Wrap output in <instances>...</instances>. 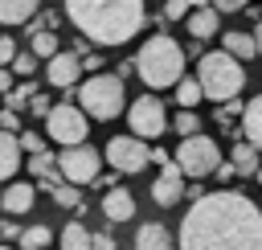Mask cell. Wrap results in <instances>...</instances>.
Wrapping results in <instances>:
<instances>
[{"instance_id": "6da1fadb", "label": "cell", "mask_w": 262, "mask_h": 250, "mask_svg": "<svg viewBox=\"0 0 262 250\" xmlns=\"http://www.w3.org/2000/svg\"><path fill=\"white\" fill-rule=\"evenodd\" d=\"M180 250H262V205L246 193H205L180 217Z\"/></svg>"}, {"instance_id": "7a4b0ae2", "label": "cell", "mask_w": 262, "mask_h": 250, "mask_svg": "<svg viewBox=\"0 0 262 250\" xmlns=\"http://www.w3.org/2000/svg\"><path fill=\"white\" fill-rule=\"evenodd\" d=\"M66 16L94 45H127L143 29L147 8L143 0H66Z\"/></svg>"}, {"instance_id": "3957f363", "label": "cell", "mask_w": 262, "mask_h": 250, "mask_svg": "<svg viewBox=\"0 0 262 250\" xmlns=\"http://www.w3.org/2000/svg\"><path fill=\"white\" fill-rule=\"evenodd\" d=\"M184 49L180 41H172L168 33H156L143 41V49L135 53V74L143 78V86L160 90V86H176L184 78Z\"/></svg>"}, {"instance_id": "277c9868", "label": "cell", "mask_w": 262, "mask_h": 250, "mask_svg": "<svg viewBox=\"0 0 262 250\" xmlns=\"http://www.w3.org/2000/svg\"><path fill=\"white\" fill-rule=\"evenodd\" d=\"M196 82L205 90V98L213 102H233L246 86V70L233 53L217 49V53H201V66H196Z\"/></svg>"}, {"instance_id": "5b68a950", "label": "cell", "mask_w": 262, "mask_h": 250, "mask_svg": "<svg viewBox=\"0 0 262 250\" xmlns=\"http://www.w3.org/2000/svg\"><path fill=\"white\" fill-rule=\"evenodd\" d=\"M78 107H82L90 119H119L123 107H127L123 78H119V74H90V78L78 86Z\"/></svg>"}, {"instance_id": "8992f818", "label": "cell", "mask_w": 262, "mask_h": 250, "mask_svg": "<svg viewBox=\"0 0 262 250\" xmlns=\"http://www.w3.org/2000/svg\"><path fill=\"white\" fill-rule=\"evenodd\" d=\"M45 135L61 148H78V143H90V115L74 102H57L49 115H45Z\"/></svg>"}, {"instance_id": "52a82bcc", "label": "cell", "mask_w": 262, "mask_h": 250, "mask_svg": "<svg viewBox=\"0 0 262 250\" xmlns=\"http://www.w3.org/2000/svg\"><path fill=\"white\" fill-rule=\"evenodd\" d=\"M172 160L180 164L184 176H209V172L221 168V148H217L213 135H188V139H180Z\"/></svg>"}, {"instance_id": "ba28073f", "label": "cell", "mask_w": 262, "mask_h": 250, "mask_svg": "<svg viewBox=\"0 0 262 250\" xmlns=\"http://www.w3.org/2000/svg\"><path fill=\"white\" fill-rule=\"evenodd\" d=\"M57 172L66 176V184H94L102 172V152L94 143H78V148H61L57 152Z\"/></svg>"}, {"instance_id": "9c48e42d", "label": "cell", "mask_w": 262, "mask_h": 250, "mask_svg": "<svg viewBox=\"0 0 262 250\" xmlns=\"http://www.w3.org/2000/svg\"><path fill=\"white\" fill-rule=\"evenodd\" d=\"M127 123H131V135H139V139H160L164 127H168L164 102H160L156 94H139V98L127 107Z\"/></svg>"}, {"instance_id": "30bf717a", "label": "cell", "mask_w": 262, "mask_h": 250, "mask_svg": "<svg viewBox=\"0 0 262 250\" xmlns=\"http://www.w3.org/2000/svg\"><path fill=\"white\" fill-rule=\"evenodd\" d=\"M102 156H106V160H111V168H115V172H123V176L143 172V168H147V160H151L147 139H139V135H115V139L102 148Z\"/></svg>"}, {"instance_id": "8fae6325", "label": "cell", "mask_w": 262, "mask_h": 250, "mask_svg": "<svg viewBox=\"0 0 262 250\" xmlns=\"http://www.w3.org/2000/svg\"><path fill=\"white\" fill-rule=\"evenodd\" d=\"M45 78L53 90H78V78H82V61L74 53H53L49 66H45Z\"/></svg>"}, {"instance_id": "7c38bea8", "label": "cell", "mask_w": 262, "mask_h": 250, "mask_svg": "<svg viewBox=\"0 0 262 250\" xmlns=\"http://www.w3.org/2000/svg\"><path fill=\"white\" fill-rule=\"evenodd\" d=\"M184 189H188V184H184V172H180V164L172 160V164H164V168H160V176H156V184H151V201L168 209V205H176V201H180V193H184Z\"/></svg>"}, {"instance_id": "4fadbf2b", "label": "cell", "mask_w": 262, "mask_h": 250, "mask_svg": "<svg viewBox=\"0 0 262 250\" xmlns=\"http://www.w3.org/2000/svg\"><path fill=\"white\" fill-rule=\"evenodd\" d=\"M102 217H106L111 225H119V221H131V217H135V197H131L123 184L106 189V193H102Z\"/></svg>"}, {"instance_id": "5bb4252c", "label": "cell", "mask_w": 262, "mask_h": 250, "mask_svg": "<svg viewBox=\"0 0 262 250\" xmlns=\"http://www.w3.org/2000/svg\"><path fill=\"white\" fill-rule=\"evenodd\" d=\"M184 25H188V33H192V41H209L217 29H221V12L209 4V8H192L188 16H184Z\"/></svg>"}, {"instance_id": "9a60e30c", "label": "cell", "mask_w": 262, "mask_h": 250, "mask_svg": "<svg viewBox=\"0 0 262 250\" xmlns=\"http://www.w3.org/2000/svg\"><path fill=\"white\" fill-rule=\"evenodd\" d=\"M135 250H176V238L168 234V225L147 221V225L135 230Z\"/></svg>"}, {"instance_id": "2e32d148", "label": "cell", "mask_w": 262, "mask_h": 250, "mask_svg": "<svg viewBox=\"0 0 262 250\" xmlns=\"http://www.w3.org/2000/svg\"><path fill=\"white\" fill-rule=\"evenodd\" d=\"M20 168V139L12 131H0V180H12Z\"/></svg>"}, {"instance_id": "e0dca14e", "label": "cell", "mask_w": 262, "mask_h": 250, "mask_svg": "<svg viewBox=\"0 0 262 250\" xmlns=\"http://www.w3.org/2000/svg\"><path fill=\"white\" fill-rule=\"evenodd\" d=\"M221 49L233 53L237 61H242V57H246V61L258 57V41H254V33H242V29H229V33L221 37Z\"/></svg>"}, {"instance_id": "ac0fdd59", "label": "cell", "mask_w": 262, "mask_h": 250, "mask_svg": "<svg viewBox=\"0 0 262 250\" xmlns=\"http://www.w3.org/2000/svg\"><path fill=\"white\" fill-rule=\"evenodd\" d=\"M33 184H25V180H16V184H8L4 189V197H0V205H4V213H29L33 209Z\"/></svg>"}, {"instance_id": "d6986e66", "label": "cell", "mask_w": 262, "mask_h": 250, "mask_svg": "<svg viewBox=\"0 0 262 250\" xmlns=\"http://www.w3.org/2000/svg\"><path fill=\"white\" fill-rule=\"evenodd\" d=\"M229 164L237 168V172H246V176H254L258 168H262V152L250 143V139H242V143H233V152H229Z\"/></svg>"}, {"instance_id": "ffe728a7", "label": "cell", "mask_w": 262, "mask_h": 250, "mask_svg": "<svg viewBox=\"0 0 262 250\" xmlns=\"http://www.w3.org/2000/svg\"><path fill=\"white\" fill-rule=\"evenodd\" d=\"M242 131H246V139L262 152V94L246 102V111H242Z\"/></svg>"}, {"instance_id": "44dd1931", "label": "cell", "mask_w": 262, "mask_h": 250, "mask_svg": "<svg viewBox=\"0 0 262 250\" xmlns=\"http://www.w3.org/2000/svg\"><path fill=\"white\" fill-rule=\"evenodd\" d=\"M41 0H0V25H25Z\"/></svg>"}, {"instance_id": "7402d4cb", "label": "cell", "mask_w": 262, "mask_h": 250, "mask_svg": "<svg viewBox=\"0 0 262 250\" xmlns=\"http://www.w3.org/2000/svg\"><path fill=\"white\" fill-rule=\"evenodd\" d=\"M61 250H94V234L82 221H70L61 230Z\"/></svg>"}, {"instance_id": "603a6c76", "label": "cell", "mask_w": 262, "mask_h": 250, "mask_svg": "<svg viewBox=\"0 0 262 250\" xmlns=\"http://www.w3.org/2000/svg\"><path fill=\"white\" fill-rule=\"evenodd\" d=\"M201 98H205V90H201L196 78H180V82H176V107H180V111H192Z\"/></svg>"}, {"instance_id": "cb8c5ba5", "label": "cell", "mask_w": 262, "mask_h": 250, "mask_svg": "<svg viewBox=\"0 0 262 250\" xmlns=\"http://www.w3.org/2000/svg\"><path fill=\"white\" fill-rule=\"evenodd\" d=\"M29 49L37 53V57H53V53H61V41H57V33L53 29H45V33H37V37H29Z\"/></svg>"}, {"instance_id": "d4e9b609", "label": "cell", "mask_w": 262, "mask_h": 250, "mask_svg": "<svg viewBox=\"0 0 262 250\" xmlns=\"http://www.w3.org/2000/svg\"><path fill=\"white\" fill-rule=\"evenodd\" d=\"M49 238H53V234H49V225H29V230H20V238H16V242H20V250H45V246H49Z\"/></svg>"}, {"instance_id": "484cf974", "label": "cell", "mask_w": 262, "mask_h": 250, "mask_svg": "<svg viewBox=\"0 0 262 250\" xmlns=\"http://www.w3.org/2000/svg\"><path fill=\"white\" fill-rule=\"evenodd\" d=\"M172 127H176V135H180V139H188V135H201V115H196V111H180V107H176V119H172Z\"/></svg>"}, {"instance_id": "4316f807", "label": "cell", "mask_w": 262, "mask_h": 250, "mask_svg": "<svg viewBox=\"0 0 262 250\" xmlns=\"http://www.w3.org/2000/svg\"><path fill=\"white\" fill-rule=\"evenodd\" d=\"M29 172H33L37 180L53 176V172H57V156H53V152H37V156H29Z\"/></svg>"}, {"instance_id": "83f0119b", "label": "cell", "mask_w": 262, "mask_h": 250, "mask_svg": "<svg viewBox=\"0 0 262 250\" xmlns=\"http://www.w3.org/2000/svg\"><path fill=\"white\" fill-rule=\"evenodd\" d=\"M53 201H57L61 209H78V205H82V189H78V184H66V180H61V184L53 189Z\"/></svg>"}, {"instance_id": "f1b7e54d", "label": "cell", "mask_w": 262, "mask_h": 250, "mask_svg": "<svg viewBox=\"0 0 262 250\" xmlns=\"http://www.w3.org/2000/svg\"><path fill=\"white\" fill-rule=\"evenodd\" d=\"M37 61H41V57H37L33 49H29V53H16V57H12V74H20V78H29V74L37 70Z\"/></svg>"}, {"instance_id": "f546056e", "label": "cell", "mask_w": 262, "mask_h": 250, "mask_svg": "<svg viewBox=\"0 0 262 250\" xmlns=\"http://www.w3.org/2000/svg\"><path fill=\"white\" fill-rule=\"evenodd\" d=\"M33 94H37V86H33V82H25V86H12L4 98H8V107H12V111H20V107H25V98H33Z\"/></svg>"}, {"instance_id": "4dcf8cb0", "label": "cell", "mask_w": 262, "mask_h": 250, "mask_svg": "<svg viewBox=\"0 0 262 250\" xmlns=\"http://www.w3.org/2000/svg\"><path fill=\"white\" fill-rule=\"evenodd\" d=\"M192 12V0H168L164 4V20H184Z\"/></svg>"}, {"instance_id": "1f68e13d", "label": "cell", "mask_w": 262, "mask_h": 250, "mask_svg": "<svg viewBox=\"0 0 262 250\" xmlns=\"http://www.w3.org/2000/svg\"><path fill=\"white\" fill-rule=\"evenodd\" d=\"M20 139V152H29V156H37V152H45V139L37 135V131H25V135H16Z\"/></svg>"}, {"instance_id": "d6a6232c", "label": "cell", "mask_w": 262, "mask_h": 250, "mask_svg": "<svg viewBox=\"0 0 262 250\" xmlns=\"http://www.w3.org/2000/svg\"><path fill=\"white\" fill-rule=\"evenodd\" d=\"M242 111H246V107H242L237 98H233V102H221V115H217L221 127H233V115H242Z\"/></svg>"}, {"instance_id": "836d02e7", "label": "cell", "mask_w": 262, "mask_h": 250, "mask_svg": "<svg viewBox=\"0 0 262 250\" xmlns=\"http://www.w3.org/2000/svg\"><path fill=\"white\" fill-rule=\"evenodd\" d=\"M16 127H20V115H16L12 107H4V111H0V131H12V135H16Z\"/></svg>"}, {"instance_id": "e575fe53", "label": "cell", "mask_w": 262, "mask_h": 250, "mask_svg": "<svg viewBox=\"0 0 262 250\" xmlns=\"http://www.w3.org/2000/svg\"><path fill=\"white\" fill-rule=\"evenodd\" d=\"M12 57H16V41L0 37V66H12Z\"/></svg>"}, {"instance_id": "d590c367", "label": "cell", "mask_w": 262, "mask_h": 250, "mask_svg": "<svg viewBox=\"0 0 262 250\" xmlns=\"http://www.w3.org/2000/svg\"><path fill=\"white\" fill-rule=\"evenodd\" d=\"M29 107H33V115H41V119H45V115H49V111H53V107H49V98H45V94H33V98H29Z\"/></svg>"}, {"instance_id": "8d00e7d4", "label": "cell", "mask_w": 262, "mask_h": 250, "mask_svg": "<svg viewBox=\"0 0 262 250\" xmlns=\"http://www.w3.org/2000/svg\"><path fill=\"white\" fill-rule=\"evenodd\" d=\"M246 4H250V0H213V8H217L221 16H225V12H237V8H246Z\"/></svg>"}, {"instance_id": "74e56055", "label": "cell", "mask_w": 262, "mask_h": 250, "mask_svg": "<svg viewBox=\"0 0 262 250\" xmlns=\"http://www.w3.org/2000/svg\"><path fill=\"white\" fill-rule=\"evenodd\" d=\"M94 250H119L111 234H94Z\"/></svg>"}, {"instance_id": "f35d334b", "label": "cell", "mask_w": 262, "mask_h": 250, "mask_svg": "<svg viewBox=\"0 0 262 250\" xmlns=\"http://www.w3.org/2000/svg\"><path fill=\"white\" fill-rule=\"evenodd\" d=\"M8 90H12V70L0 66V94H8Z\"/></svg>"}, {"instance_id": "ab89813d", "label": "cell", "mask_w": 262, "mask_h": 250, "mask_svg": "<svg viewBox=\"0 0 262 250\" xmlns=\"http://www.w3.org/2000/svg\"><path fill=\"white\" fill-rule=\"evenodd\" d=\"M151 160H156V164H160V168H164V164H172V156H168V152H164V148H151Z\"/></svg>"}, {"instance_id": "60d3db41", "label": "cell", "mask_w": 262, "mask_h": 250, "mask_svg": "<svg viewBox=\"0 0 262 250\" xmlns=\"http://www.w3.org/2000/svg\"><path fill=\"white\" fill-rule=\"evenodd\" d=\"M98 66H102V53H86V70H94V74H98Z\"/></svg>"}, {"instance_id": "b9f144b4", "label": "cell", "mask_w": 262, "mask_h": 250, "mask_svg": "<svg viewBox=\"0 0 262 250\" xmlns=\"http://www.w3.org/2000/svg\"><path fill=\"white\" fill-rule=\"evenodd\" d=\"M254 41H258V57H262V20H258V29H254Z\"/></svg>"}, {"instance_id": "7bdbcfd3", "label": "cell", "mask_w": 262, "mask_h": 250, "mask_svg": "<svg viewBox=\"0 0 262 250\" xmlns=\"http://www.w3.org/2000/svg\"><path fill=\"white\" fill-rule=\"evenodd\" d=\"M254 176H258V184H262V168H258V172H254Z\"/></svg>"}, {"instance_id": "ee69618b", "label": "cell", "mask_w": 262, "mask_h": 250, "mask_svg": "<svg viewBox=\"0 0 262 250\" xmlns=\"http://www.w3.org/2000/svg\"><path fill=\"white\" fill-rule=\"evenodd\" d=\"M0 250H8V246H4V242H0Z\"/></svg>"}]
</instances>
